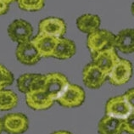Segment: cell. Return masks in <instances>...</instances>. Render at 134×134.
Segmentation results:
<instances>
[{"instance_id": "cell-1", "label": "cell", "mask_w": 134, "mask_h": 134, "mask_svg": "<svg viewBox=\"0 0 134 134\" xmlns=\"http://www.w3.org/2000/svg\"><path fill=\"white\" fill-rule=\"evenodd\" d=\"M115 36L110 31L99 29L88 34L87 45L92 56L104 49L114 47Z\"/></svg>"}, {"instance_id": "cell-2", "label": "cell", "mask_w": 134, "mask_h": 134, "mask_svg": "<svg viewBox=\"0 0 134 134\" xmlns=\"http://www.w3.org/2000/svg\"><path fill=\"white\" fill-rule=\"evenodd\" d=\"M85 97V91L80 86L69 83L56 101L65 108H76L84 103Z\"/></svg>"}, {"instance_id": "cell-3", "label": "cell", "mask_w": 134, "mask_h": 134, "mask_svg": "<svg viewBox=\"0 0 134 134\" xmlns=\"http://www.w3.org/2000/svg\"><path fill=\"white\" fill-rule=\"evenodd\" d=\"M132 76V65L127 59H120L112 70L109 72L107 78L112 85L121 86L127 83Z\"/></svg>"}, {"instance_id": "cell-4", "label": "cell", "mask_w": 134, "mask_h": 134, "mask_svg": "<svg viewBox=\"0 0 134 134\" xmlns=\"http://www.w3.org/2000/svg\"><path fill=\"white\" fill-rule=\"evenodd\" d=\"M69 84L67 77L59 72L49 73L45 75L44 91L54 101L60 96Z\"/></svg>"}, {"instance_id": "cell-5", "label": "cell", "mask_w": 134, "mask_h": 134, "mask_svg": "<svg viewBox=\"0 0 134 134\" xmlns=\"http://www.w3.org/2000/svg\"><path fill=\"white\" fill-rule=\"evenodd\" d=\"M33 28L26 20L18 19L12 21L8 26V35L12 41L22 43L31 40Z\"/></svg>"}, {"instance_id": "cell-6", "label": "cell", "mask_w": 134, "mask_h": 134, "mask_svg": "<svg viewBox=\"0 0 134 134\" xmlns=\"http://www.w3.org/2000/svg\"><path fill=\"white\" fill-rule=\"evenodd\" d=\"M3 130L9 134H22L28 129L29 121L21 113H11L2 120Z\"/></svg>"}, {"instance_id": "cell-7", "label": "cell", "mask_w": 134, "mask_h": 134, "mask_svg": "<svg viewBox=\"0 0 134 134\" xmlns=\"http://www.w3.org/2000/svg\"><path fill=\"white\" fill-rule=\"evenodd\" d=\"M107 74L100 70L93 62L87 65L82 70V81L85 86L91 89H97L105 82Z\"/></svg>"}, {"instance_id": "cell-8", "label": "cell", "mask_w": 134, "mask_h": 134, "mask_svg": "<svg viewBox=\"0 0 134 134\" xmlns=\"http://www.w3.org/2000/svg\"><path fill=\"white\" fill-rule=\"evenodd\" d=\"M134 108L126 103L122 96L110 98L105 104V114L111 117L123 120L133 112Z\"/></svg>"}, {"instance_id": "cell-9", "label": "cell", "mask_w": 134, "mask_h": 134, "mask_svg": "<svg viewBox=\"0 0 134 134\" xmlns=\"http://www.w3.org/2000/svg\"><path fill=\"white\" fill-rule=\"evenodd\" d=\"M66 32L65 22L57 17H48L42 20L38 25V33H43L54 37H62Z\"/></svg>"}, {"instance_id": "cell-10", "label": "cell", "mask_w": 134, "mask_h": 134, "mask_svg": "<svg viewBox=\"0 0 134 134\" xmlns=\"http://www.w3.org/2000/svg\"><path fill=\"white\" fill-rule=\"evenodd\" d=\"M92 57H93V64L103 70L105 74H107V76L120 59L114 47L104 49Z\"/></svg>"}, {"instance_id": "cell-11", "label": "cell", "mask_w": 134, "mask_h": 134, "mask_svg": "<svg viewBox=\"0 0 134 134\" xmlns=\"http://www.w3.org/2000/svg\"><path fill=\"white\" fill-rule=\"evenodd\" d=\"M17 59L24 65H32L41 59V56L31 40L19 43L15 50Z\"/></svg>"}, {"instance_id": "cell-12", "label": "cell", "mask_w": 134, "mask_h": 134, "mask_svg": "<svg viewBox=\"0 0 134 134\" xmlns=\"http://www.w3.org/2000/svg\"><path fill=\"white\" fill-rule=\"evenodd\" d=\"M26 102L28 106L35 110H48L54 103L44 90L27 93L26 94Z\"/></svg>"}, {"instance_id": "cell-13", "label": "cell", "mask_w": 134, "mask_h": 134, "mask_svg": "<svg viewBox=\"0 0 134 134\" xmlns=\"http://www.w3.org/2000/svg\"><path fill=\"white\" fill-rule=\"evenodd\" d=\"M57 41V37L43 33H38L36 37L31 39V42L37 49L41 58L52 57Z\"/></svg>"}, {"instance_id": "cell-14", "label": "cell", "mask_w": 134, "mask_h": 134, "mask_svg": "<svg viewBox=\"0 0 134 134\" xmlns=\"http://www.w3.org/2000/svg\"><path fill=\"white\" fill-rule=\"evenodd\" d=\"M114 48L124 54H132L134 51V31L132 28L121 30L115 36Z\"/></svg>"}, {"instance_id": "cell-15", "label": "cell", "mask_w": 134, "mask_h": 134, "mask_svg": "<svg viewBox=\"0 0 134 134\" xmlns=\"http://www.w3.org/2000/svg\"><path fill=\"white\" fill-rule=\"evenodd\" d=\"M76 48L74 42L68 38H58L52 57L58 59H69L76 54Z\"/></svg>"}, {"instance_id": "cell-16", "label": "cell", "mask_w": 134, "mask_h": 134, "mask_svg": "<svg viewBox=\"0 0 134 134\" xmlns=\"http://www.w3.org/2000/svg\"><path fill=\"white\" fill-rule=\"evenodd\" d=\"M99 134H121L123 132L122 120L105 115L98 124Z\"/></svg>"}, {"instance_id": "cell-17", "label": "cell", "mask_w": 134, "mask_h": 134, "mask_svg": "<svg viewBox=\"0 0 134 134\" xmlns=\"http://www.w3.org/2000/svg\"><path fill=\"white\" fill-rule=\"evenodd\" d=\"M76 26L81 31L90 34L99 29L100 18L96 15L85 14L77 18Z\"/></svg>"}, {"instance_id": "cell-18", "label": "cell", "mask_w": 134, "mask_h": 134, "mask_svg": "<svg viewBox=\"0 0 134 134\" xmlns=\"http://www.w3.org/2000/svg\"><path fill=\"white\" fill-rule=\"evenodd\" d=\"M18 104V97L11 90H0V110L7 111L12 110Z\"/></svg>"}, {"instance_id": "cell-19", "label": "cell", "mask_w": 134, "mask_h": 134, "mask_svg": "<svg viewBox=\"0 0 134 134\" xmlns=\"http://www.w3.org/2000/svg\"><path fill=\"white\" fill-rule=\"evenodd\" d=\"M37 74L26 73L21 75L17 79V87L21 93L26 94L29 92L32 91L35 79Z\"/></svg>"}, {"instance_id": "cell-20", "label": "cell", "mask_w": 134, "mask_h": 134, "mask_svg": "<svg viewBox=\"0 0 134 134\" xmlns=\"http://www.w3.org/2000/svg\"><path fill=\"white\" fill-rule=\"evenodd\" d=\"M20 9L25 11H39L44 7L45 0H17Z\"/></svg>"}, {"instance_id": "cell-21", "label": "cell", "mask_w": 134, "mask_h": 134, "mask_svg": "<svg viewBox=\"0 0 134 134\" xmlns=\"http://www.w3.org/2000/svg\"><path fill=\"white\" fill-rule=\"evenodd\" d=\"M14 82V76L5 66L0 65V90L10 86Z\"/></svg>"}, {"instance_id": "cell-22", "label": "cell", "mask_w": 134, "mask_h": 134, "mask_svg": "<svg viewBox=\"0 0 134 134\" xmlns=\"http://www.w3.org/2000/svg\"><path fill=\"white\" fill-rule=\"evenodd\" d=\"M123 132L128 134H134V112L122 120Z\"/></svg>"}, {"instance_id": "cell-23", "label": "cell", "mask_w": 134, "mask_h": 134, "mask_svg": "<svg viewBox=\"0 0 134 134\" xmlns=\"http://www.w3.org/2000/svg\"><path fill=\"white\" fill-rule=\"evenodd\" d=\"M122 97L130 106L134 108V89L133 88H131L126 91L124 93V95H122Z\"/></svg>"}, {"instance_id": "cell-24", "label": "cell", "mask_w": 134, "mask_h": 134, "mask_svg": "<svg viewBox=\"0 0 134 134\" xmlns=\"http://www.w3.org/2000/svg\"><path fill=\"white\" fill-rule=\"evenodd\" d=\"M9 10V4L3 2V0H0V15H3L8 12Z\"/></svg>"}, {"instance_id": "cell-25", "label": "cell", "mask_w": 134, "mask_h": 134, "mask_svg": "<svg viewBox=\"0 0 134 134\" xmlns=\"http://www.w3.org/2000/svg\"><path fill=\"white\" fill-rule=\"evenodd\" d=\"M52 134H72V133L67 131H57V132H53Z\"/></svg>"}, {"instance_id": "cell-26", "label": "cell", "mask_w": 134, "mask_h": 134, "mask_svg": "<svg viewBox=\"0 0 134 134\" xmlns=\"http://www.w3.org/2000/svg\"><path fill=\"white\" fill-rule=\"evenodd\" d=\"M3 131V122H2V119L0 118V134H1Z\"/></svg>"}, {"instance_id": "cell-27", "label": "cell", "mask_w": 134, "mask_h": 134, "mask_svg": "<svg viewBox=\"0 0 134 134\" xmlns=\"http://www.w3.org/2000/svg\"><path fill=\"white\" fill-rule=\"evenodd\" d=\"M3 2H5L6 3H8V4H9V3H10L15 2V0H3Z\"/></svg>"}]
</instances>
